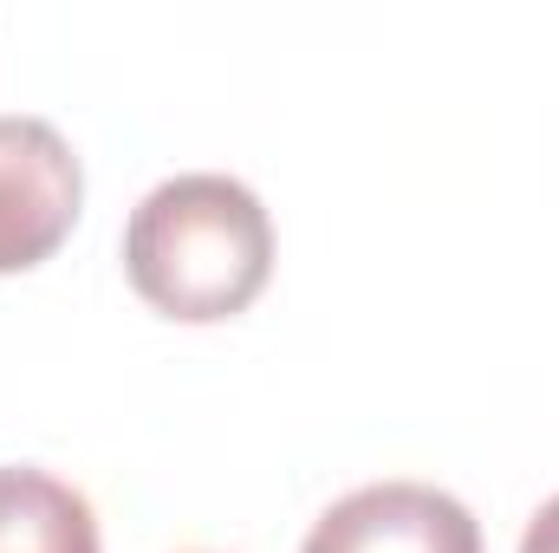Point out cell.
I'll use <instances>...</instances> for the list:
<instances>
[{
    "instance_id": "3957f363",
    "label": "cell",
    "mask_w": 559,
    "mask_h": 553,
    "mask_svg": "<svg viewBox=\"0 0 559 553\" xmlns=\"http://www.w3.org/2000/svg\"><path fill=\"white\" fill-rule=\"evenodd\" d=\"M299 553H481V521L429 482H371L332 502Z\"/></svg>"
},
{
    "instance_id": "277c9868",
    "label": "cell",
    "mask_w": 559,
    "mask_h": 553,
    "mask_svg": "<svg viewBox=\"0 0 559 553\" xmlns=\"http://www.w3.org/2000/svg\"><path fill=\"white\" fill-rule=\"evenodd\" d=\"M0 553H98V515L46 469H0Z\"/></svg>"
},
{
    "instance_id": "5b68a950",
    "label": "cell",
    "mask_w": 559,
    "mask_h": 553,
    "mask_svg": "<svg viewBox=\"0 0 559 553\" xmlns=\"http://www.w3.org/2000/svg\"><path fill=\"white\" fill-rule=\"evenodd\" d=\"M521 553H559V495L527 521V534H521Z\"/></svg>"
},
{
    "instance_id": "6da1fadb",
    "label": "cell",
    "mask_w": 559,
    "mask_h": 553,
    "mask_svg": "<svg viewBox=\"0 0 559 553\" xmlns=\"http://www.w3.org/2000/svg\"><path fill=\"white\" fill-rule=\"evenodd\" d=\"M124 274L143 306L182 326L235 319L261 299L274 274V222L261 196L235 176L189 169L169 176L131 209Z\"/></svg>"
},
{
    "instance_id": "7a4b0ae2",
    "label": "cell",
    "mask_w": 559,
    "mask_h": 553,
    "mask_svg": "<svg viewBox=\"0 0 559 553\" xmlns=\"http://www.w3.org/2000/svg\"><path fill=\"white\" fill-rule=\"evenodd\" d=\"M85 169L46 118H0V274L52 261L79 222Z\"/></svg>"
}]
</instances>
